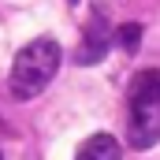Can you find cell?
I'll use <instances>...</instances> for the list:
<instances>
[{
    "label": "cell",
    "mask_w": 160,
    "mask_h": 160,
    "mask_svg": "<svg viewBox=\"0 0 160 160\" xmlns=\"http://www.w3.org/2000/svg\"><path fill=\"white\" fill-rule=\"evenodd\" d=\"M56 71H60V45L52 38H38L15 56L8 86H11V93L19 101H34L38 93H45V86L56 78Z\"/></svg>",
    "instance_id": "obj_1"
},
{
    "label": "cell",
    "mask_w": 160,
    "mask_h": 160,
    "mask_svg": "<svg viewBox=\"0 0 160 160\" xmlns=\"http://www.w3.org/2000/svg\"><path fill=\"white\" fill-rule=\"evenodd\" d=\"M116 41H119V48L134 52V48H138V41H142V26H138V22H123L119 34H116Z\"/></svg>",
    "instance_id": "obj_5"
},
{
    "label": "cell",
    "mask_w": 160,
    "mask_h": 160,
    "mask_svg": "<svg viewBox=\"0 0 160 160\" xmlns=\"http://www.w3.org/2000/svg\"><path fill=\"white\" fill-rule=\"evenodd\" d=\"M75 160H119V142L112 134H89L78 145Z\"/></svg>",
    "instance_id": "obj_4"
},
{
    "label": "cell",
    "mask_w": 160,
    "mask_h": 160,
    "mask_svg": "<svg viewBox=\"0 0 160 160\" xmlns=\"http://www.w3.org/2000/svg\"><path fill=\"white\" fill-rule=\"evenodd\" d=\"M130 145L134 149H153L160 142V71L145 67L130 82Z\"/></svg>",
    "instance_id": "obj_2"
},
{
    "label": "cell",
    "mask_w": 160,
    "mask_h": 160,
    "mask_svg": "<svg viewBox=\"0 0 160 160\" xmlns=\"http://www.w3.org/2000/svg\"><path fill=\"white\" fill-rule=\"evenodd\" d=\"M71 4H75V0H71Z\"/></svg>",
    "instance_id": "obj_6"
},
{
    "label": "cell",
    "mask_w": 160,
    "mask_h": 160,
    "mask_svg": "<svg viewBox=\"0 0 160 160\" xmlns=\"http://www.w3.org/2000/svg\"><path fill=\"white\" fill-rule=\"evenodd\" d=\"M108 45H112L108 26L101 22V15H89V22H86V30H82V45L75 48V63H82V67L101 63L104 52H108Z\"/></svg>",
    "instance_id": "obj_3"
}]
</instances>
